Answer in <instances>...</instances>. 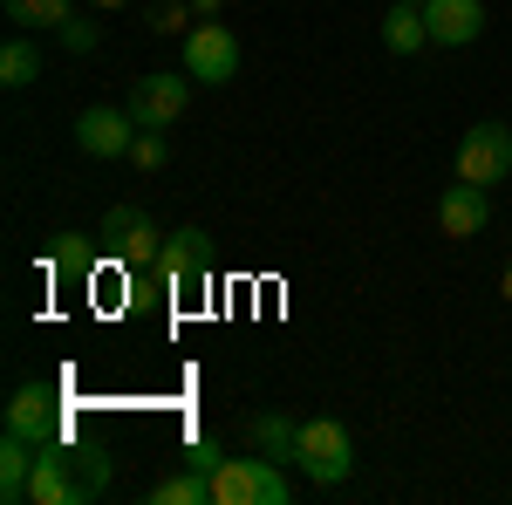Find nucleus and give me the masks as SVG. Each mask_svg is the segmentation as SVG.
<instances>
[{"label":"nucleus","instance_id":"nucleus-7","mask_svg":"<svg viewBox=\"0 0 512 505\" xmlns=\"http://www.w3.org/2000/svg\"><path fill=\"white\" fill-rule=\"evenodd\" d=\"M185 76H198L205 89L239 76V41H233L226 21H198L192 35H185Z\"/></svg>","mask_w":512,"mask_h":505},{"label":"nucleus","instance_id":"nucleus-20","mask_svg":"<svg viewBox=\"0 0 512 505\" xmlns=\"http://www.w3.org/2000/svg\"><path fill=\"white\" fill-rule=\"evenodd\" d=\"M164 157H171L164 130H137V144H130V164H137V171H164Z\"/></svg>","mask_w":512,"mask_h":505},{"label":"nucleus","instance_id":"nucleus-11","mask_svg":"<svg viewBox=\"0 0 512 505\" xmlns=\"http://www.w3.org/2000/svg\"><path fill=\"white\" fill-rule=\"evenodd\" d=\"M437 226H444V239H478L485 226H492V198H485V185H444V198H437Z\"/></svg>","mask_w":512,"mask_h":505},{"label":"nucleus","instance_id":"nucleus-1","mask_svg":"<svg viewBox=\"0 0 512 505\" xmlns=\"http://www.w3.org/2000/svg\"><path fill=\"white\" fill-rule=\"evenodd\" d=\"M110 485V458L103 451H82V444H48L28 471V499L21 505H89L96 492Z\"/></svg>","mask_w":512,"mask_h":505},{"label":"nucleus","instance_id":"nucleus-25","mask_svg":"<svg viewBox=\"0 0 512 505\" xmlns=\"http://www.w3.org/2000/svg\"><path fill=\"white\" fill-rule=\"evenodd\" d=\"M499 294H506V301H512V267H506V280H499Z\"/></svg>","mask_w":512,"mask_h":505},{"label":"nucleus","instance_id":"nucleus-10","mask_svg":"<svg viewBox=\"0 0 512 505\" xmlns=\"http://www.w3.org/2000/svg\"><path fill=\"white\" fill-rule=\"evenodd\" d=\"M137 130H144V123L130 117V110L96 103V110H82V117H76V151H82V157H130Z\"/></svg>","mask_w":512,"mask_h":505},{"label":"nucleus","instance_id":"nucleus-16","mask_svg":"<svg viewBox=\"0 0 512 505\" xmlns=\"http://www.w3.org/2000/svg\"><path fill=\"white\" fill-rule=\"evenodd\" d=\"M253 444H260L274 465H294V451H301V424H294V417H253Z\"/></svg>","mask_w":512,"mask_h":505},{"label":"nucleus","instance_id":"nucleus-23","mask_svg":"<svg viewBox=\"0 0 512 505\" xmlns=\"http://www.w3.org/2000/svg\"><path fill=\"white\" fill-rule=\"evenodd\" d=\"M151 28H164V35H192V14H185L178 0H164V7H158V21H151Z\"/></svg>","mask_w":512,"mask_h":505},{"label":"nucleus","instance_id":"nucleus-15","mask_svg":"<svg viewBox=\"0 0 512 505\" xmlns=\"http://www.w3.org/2000/svg\"><path fill=\"white\" fill-rule=\"evenodd\" d=\"M96 253H103V239L55 233V246H48V273H62V280H82V273H96Z\"/></svg>","mask_w":512,"mask_h":505},{"label":"nucleus","instance_id":"nucleus-8","mask_svg":"<svg viewBox=\"0 0 512 505\" xmlns=\"http://www.w3.org/2000/svg\"><path fill=\"white\" fill-rule=\"evenodd\" d=\"M123 110L144 123V130H171V123L192 110V82H185V76H158V69H151V76L130 82V103H123Z\"/></svg>","mask_w":512,"mask_h":505},{"label":"nucleus","instance_id":"nucleus-27","mask_svg":"<svg viewBox=\"0 0 512 505\" xmlns=\"http://www.w3.org/2000/svg\"><path fill=\"white\" fill-rule=\"evenodd\" d=\"M410 7H424V0H410Z\"/></svg>","mask_w":512,"mask_h":505},{"label":"nucleus","instance_id":"nucleus-5","mask_svg":"<svg viewBox=\"0 0 512 505\" xmlns=\"http://www.w3.org/2000/svg\"><path fill=\"white\" fill-rule=\"evenodd\" d=\"M158 287H171V294H205L212 287V239H205V226H178L164 239Z\"/></svg>","mask_w":512,"mask_h":505},{"label":"nucleus","instance_id":"nucleus-22","mask_svg":"<svg viewBox=\"0 0 512 505\" xmlns=\"http://www.w3.org/2000/svg\"><path fill=\"white\" fill-rule=\"evenodd\" d=\"M185 465H192V471H205V478H212V471L226 465V451H219L212 437H192V451H185Z\"/></svg>","mask_w":512,"mask_h":505},{"label":"nucleus","instance_id":"nucleus-2","mask_svg":"<svg viewBox=\"0 0 512 505\" xmlns=\"http://www.w3.org/2000/svg\"><path fill=\"white\" fill-rule=\"evenodd\" d=\"M96 239H103V253H110L130 280H158L164 233L151 226V212H144V205H110V212H103V226H96Z\"/></svg>","mask_w":512,"mask_h":505},{"label":"nucleus","instance_id":"nucleus-24","mask_svg":"<svg viewBox=\"0 0 512 505\" xmlns=\"http://www.w3.org/2000/svg\"><path fill=\"white\" fill-rule=\"evenodd\" d=\"M192 14H198V21H212V14H219V0H192Z\"/></svg>","mask_w":512,"mask_h":505},{"label":"nucleus","instance_id":"nucleus-17","mask_svg":"<svg viewBox=\"0 0 512 505\" xmlns=\"http://www.w3.org/2000/svg\"><path fill=\"white\" fill-rule=\"evenodd\" d=\"M151 505H212V478L185 465L178 478H164V485H151Z\"/></svg>","mask_w":512,"mask_h":505},{"label":"nucleus","instance_id":"nucleus-21","mask_svg":"<svg viewBox=\"0 0 512 505\" xmlns=\"http://www.w3.org/2000/svg\"><path fill=\"white\" fill-rule=\"evenodd\" d=\"M55 35H62V48H69V55H89V48L103 41V28H96V21H76V14H69V21H62Z\"/></svg>","mask_w":512,"mask_h":505},{"label":"nucleus","instance_id":"nucleus-18","mask_svg":"<svg viewBox=\"0 0 512 505\" xmlns=\"http://www.w3.org/2000/svg\"><path fill=\"white\" fill-rule=\"evenodd\" d=\"M14 28H62L76 14V0H0Z\"/></svg>","mask_w":512,"mask_h":505},{"label":"nucleus","instance_id":"nucleus-4","mask_svg":"<svg viewBox=\"0 0 512 505\" xmlns=\"http://www.w3.org/2000/svg\"><path fill=\"white\" fill-rule=\"evenodd\" d=\"M294 485L274 471V458H226L212 471V505H287Z\"/></svg>","mask_w":512,"mask_h":505},{"label":"nucleus","instance_id":"nucleus-12","mask_svg":"<svg viewBox=\"0 0 512 505\" xmlns=\"http://www.w3.org/2000/svg\"><path fill=\"white\" fill-rule=\"evenodd\" d=\"M424 21H431L437 48H465L485 35V7L478 0H424Z\"/></svg>","mask_w":512,"mask_h":505},{"label":"nucleus","instance_id":"nucleus-9","mask_svg":"<svg viewBox=\"0 0 512 505\" xmlns=\"http://www.w3.org/2000/svg\"><path fill=\"white\" fill-rule=\"evenodd\" d=\"M506 171H512V130L506 123L465 130V144H458V178H465V185H499Z\"/></svg>","mask_w":512,"mask_h":505},{"label":"nucleus","instance_id":"nucleus-3","mask_svg":"<svg viewBox=\"0 0 512 505\" xmlns=\"http://www.w3.org/2000/svg\"><path fill=\"white\" fill-rule=\"evenodd\" d=\"M294 471H301L308 485H342V478L355 471V437L335 424V417H308V424H301Z\"/></svg>","mask_w":512,"mask_h":505},{"label":"nucleus","instance_id":"nucleus-14","mask_svg":"<svg viewBox=\"0 0 512 505\" xmlns=\"http://www.w3.org/2000/svg\"><path fill=\"white\" fill-rule=\"evenodd\" d=\"M431 41V21H424V7H410V0H390V14H383V48L390 55H417Z\"/></svg>","mask_w":512,"mask_h":505},{"label":"nucleus","instance_id":"nucleus-13","mask_svg":"<svg viewBox=\"0 0 512 505\" xmlns=\"http://www.w3.org/2000/svg\"><path fill=\"white\" fill-rule=\"evenodd\" d=\"M35 458H41V444H28V437H0V499L7 505H21L28 499V471H35Z\"/></svg>","mask_w":512,"mask_h":505},{"label":"nucleus","instance_id":"nucleus-6","mask_svg":"<svg viewBox=\"0 0 512 505\" xmlns=\"http://www.w3.org/2000/svg\"><path fill=\"white\" fill-rule=\"evenodd\" d=\"M7 430L28 437V444H41V451L62 444V437H69V424H62V396H55L48 383H21L14 396H7Z\"/></svg>","mask_w":512,"mask_h":505},{"label":"nucleus","instance_id":"nucleus-26","mask_svg":"<svg viewBox=\"0 0 512 505\" xmlns=\"http://www.w3.org/2000/svg\"><path fill=\"white\" fill-rule=\"evenodd\" d=\"M89 7H130V0H89Z\"/></svg>","mask_w":512,"mask_h":505},{"label":"nucleus","instance_id":"nucleus-19","mask_svg":"<svg viewBox=\"0 0 512 505\" xmlns=\"http://www.w3.org/2000/svg\"><path fill=\"white\" fill-rule=\"evenodd\" d=\"M41 76V55H35V41H7V48H0V82H7V89H28V82Z\"/></svg>","mask_w":512,"mask_h":505}]
</instances>
